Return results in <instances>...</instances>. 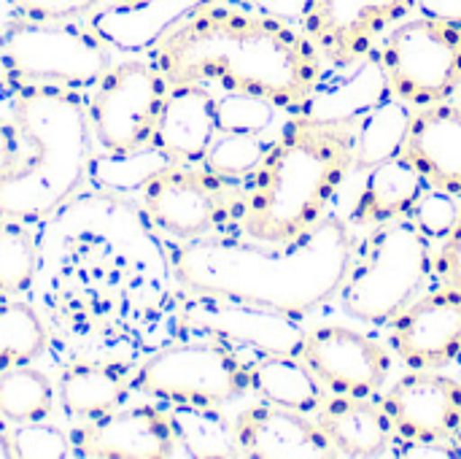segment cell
<instances>
[{"label":"cell","instance_id":"9c48e42d","mask_svg":"<svg viewBox=\"0 0 461 459\" xmlns=\"http://www.w3.org/2000/svg\"><path fill=\"white\" fill-rule=\"evenodd\" d=\"M138 192L154 227L176 241L232 235L246 206V181L176 162L151 173Z\"/></svg>","mask_w":461,"mask_h":459},{"label":"cell","instance_id":"cb8c5ba5","mask_svg":"<svg viewBox=\"0 0 461 459\" xmlns=\"http://www.w3.org/2000/svg\"><path fill=\"white\" fill-rule=\"evenodd\" d=\"M429 184L424 176L402 157H392L367 170L359 200L348 216L354 227H378L384 222L411 216V208L424 195Z\"/></svg>","mask_w":461,"mask_h":459},{"label":"cell","instance_id":"d590c367","mask_svg":"<svg viewBox=\"0 0 461 459\" xmlns=\"http://www.w3.org/2000/svg\"><path fill=\"white\" fill-rule=\"evenodd\" d=\"M11 5L22 19L76 22V19H89L103 5V0H11Z\"/></svg>","mask_w":461,"mask_h":459},{"label":"cell","instance_id":"484cf974","mask_svg":"<svg viewBox=\"0 0 461 459\" xmlns=\"http://www.w3.org/2000/svg\"><path fill=\"white\" fill-rule=\"evenodd\" d=\"M386 97H392V89H389L378 54L373 51L365 62L354 65L351 76L335 84L327 81L316 92L305 114L319 116V119H332V122H357Z\"/></svg>","mask_w":461,"mask_h":459},{"label":"cell","instance_id":"d4e9b609","mask_svg":"<svg viewBox=\"0 0 461 459\" xmlns=\"http://www.w3.org/2000/svg\"><path fill=\"white\" fill-rule=\"evenodd\" d=\"M249 392L262 403L316 414L330 392L300 360V354H259L249 363Z\"/></svg>","mask_w":461,"mask_h":459},{"label":"cell","instance_id":"7402d4cb","mask_svg":"<svg viewBox=\"0 0 461 459\" xmlns=\"http://www.w3.org/2000/svg\"><path fill=\"white\" fill-rule=\"evenodd\" d=\"M208 0H140L135 5H100L89 27L119 51H149L176 22Z\"/></svg>","mask_w":461,"mask_h":459},{"label":"cell","instance_id":"e575fe53","mask_svg":"<svg viewBox=\"0 0 461 459\" xmlns=\"http://www.w3.org/2000/svg\"><path fill=\"white\" fill-rule=\"evenodd\" d=\"M459 214L461 208L459 203H456V195L443 192V189H435V187H427L424 195L411 208V219L432 241H443L454 230V225L459 222Z\"/></svg>","mask_w":461,"mask_h":459},{"label":"cell","instance_id":"277c9868","mask_svg":"<svg viewBox=\"0 0 461 459\" xmlns=\"http://www.w3.org/2000/svg\"><path fill=\"white\" fill-rule=\"evenodd\" d=\"M351 170H357L354 122L294 114L246 181L238 235L289 243L311 233L332 214Z\"/></svg>","mask_w":461,"mask_h":459},{"label":"cell","instance_id":"b9f144b4","mask_svg":"<svg viewBox=\"0 0 461 459\" xmlns=\"http://www.w3.org/2000/svg\"><path fill=\"white\" fill-rule=\"evenodd\" d=\"M456 449H461V427H459V438H456Z\"/></svg>","mask_w":461,"mask_h":459},{"label":"cell","instance_id":"3957f363","mask_svg":"<svg viewBox=\"0 0 461 459\" xmlns=\"http://www.w3.org/2000/svg\"><path fill=\"white\" fill-rule=\"evenodd\" d=\"M354 225L338 214L289 243L243 235H205L167 243L173 279L184 292L305 317L338 298L359 249Z\"/></svg>","mask_w":461,"mask_h":459},{"label":"cell","instance_id":"ac0fdd59","mask_svg":"<svg viewBox=\"0 0 461 459\" xmlns=\"http://www.w3.org/2000/svg\"><path fill=\"white\" fill-rule=\"evenodd\" d=\"M240 457L251 459H332L340 457L311 414L273 403H257L235 417Z\"/></svg>","mask_w":461,"mask_h":459},{"label":"cell","instance_id":"7bdbcfd3","mask_svg":"<svg viewBox=\"0 0 461 459\" xmlns=\"http://www.w3.org/2000/svg\"><path fill=\"white\" fill-rule=\"evenodd\" d=\"M459 360H461V357H459Z\"/></svg>","mask_w":461,"mask_h":459},{"label":"cell","instance_id":"d6a6232c","mask_svg":"<svg viewBox=\"0 0 461 459\" xmlns=\"http://www.w3.org/2000/svg\"><path fill=\"white\" fill-rule=\"evenodd\" d=\"M276 106L259 95L249 92H227L216 97V124L219 133H240V135H265L273 127Z\"/></svg>","mask_w":461,"mask_h":459},{"label":"cell","instance_id":"52a82bcc","mask_svg":"<svg viewBox=\"0 0 461 459\" xmlns=\"http://www.w3.org/2000/svg\"><path fill=\"white\" fill-rule=\"evenodd\" d=\"M0 65L19 87L81 92L111 70V51L92 27L19 16L0 32Z\"/></svg>","mask_w":461,"mask_h":459},{"label":"cell","instance_id":"74e56055","mask_svg":"<svg viewBox=\"0 0 461 459\" xmlns=\"http://www.w3.org/2000/svg\"><path fill=\"white\" fill-rule=\"evenodd\" d=\"M235 3L254 8L259 14H267V16H276V19L292 22L297 27L305 24V16L313 5V0H235Z\"/></svg>","mask_w":461,"mask_h":459},{"label":"cell","instance_id":"f546056e","mask_svg":"<svg viewBox=\"0 0 461 459\" xmlns=\"http://www.w3.org/2000/svg\"><path fill=\"white\" fill-rule=\"evenodd\" d=\"M49 344L43 317L19 300L0 303V373L14 365H30Z\"/></svg>","mask_w":461,"mask_h":459},{"label":"cell","instance_id":"ba28073f","mask_svg":"<svg viewBox=\"0 0 461 459\" xmlns=\"http://www.w3.org/2000/svg\"><path fill=\"white\" fill-rule=\"evenodd\" d=\"M249 363L230 344L194 335L151 352L132 373L130 387L162 403L219 409L249 392Z\"/></svg>","mask_w":461,"mask_h":459},{"label":"cell","instance_id":"8d00e7d4","mask_svg":"<svg viewBox=\"0 0 461 459\" xmlns=\"http://www.w3.org/2000/svg\"><path fill=\"white\" fill-rule=\"evenodd\" d=\"M435 271L440 276V284H448L461 292V214L454 230L443 238L440 254L435 260Z\"/></svg>","mask_w":461,"mask_h":459},{"label":"cell","instance_id":"83f0119b","mask_svg":"<svg viewBox=\"0 0 461 459\" xmlns=\"http://www.w3.org/2000/svg\"><path fill=\"white\" fill-rule=\"evenodd\" d=\"M413 108L400 97H386L373 111L354 122V157L357 170H370L402 151Z\"/></svg>","mask_w":461,"mask_h":459},{"label":"cell","instance_id":"4316f807","mask_svg":"<svg viewBox=\"0 0 461 459\" xmlns=\"http://www.w3.org/2000/svg\"><path fill=\"white\" fill-rule=\"evenodd\" d=\"M167 417L178 441V449L194 459H235L240 446L235 425L216 411V406L167 403Z\"/></svg>","mask_w":461,"mask_h":459},{"label":"cell","instance_id":"44dd1931","mask_svg":"<svg viewBox=\"0 0 461 459\" xmlns=\"http://www.w3.org/2000/svg\"><path fill=\"white\" fill-rule=\"evenodd\" d=\"M313 419L340 457H381L389 454L397 441L384 403L373 398L330 395Z\"/></svg>","mask_w":461,"mask_h":459},{"label":"cell","instance_id":"8fae6325","mask_svg":"<svg viewBox=\"0 0 461 459\" xmlns=\"http://www.w3.org/2000/svg\"><path fill=\"white\" fill-rule=\"evenodd\" d=\"M167 89V78L149 60L111 65L86 103L95 143L111 154L151 146Z\"/></svg>","mask_w":461,"mask_h":459},{"label":"cell","instance_id":"7a4b0ae2","mask_svg":"<svg viewBox=\"0 0 461 459\" xmlns=\"http://www.w3.org/2000/svg\"><path fill=\"white\" fill-rule=\"evenodd\" d=\"M146 54L170 87L249 92L292 114H305L327 84V60L303 27L235 0L203 3Z\"/></svg>","mask_w":461,"mask_h":459},{"label":"cell","instance_id":"60d3db41","mask_svg":"<svg viewBox=\"0 0 461 459\" xmlns=\"http://www.w3.org/2000/svg\"><path fill=\"white\" fill-rule=\"evenodd\" d=\"M140 0H111V5H135Z\"/></svg>","mask_w":461,"mask_h":459},{"label":"cell","instance_id":"4fadbf2b","mask_svg":"<svg viewBox=\"0 0 461 459\" xmlns=\"http://www.w3.org/2000/svg\"><path fill=\"white\" fill-rule=\"evenodd\" d=\"M413 11L416 0H313L303 30L327 65L343 70L365 62Z\"/></svg>","mask_w":461,"mask_h":459},{"label":"cell","instance_id":"ffe728a7","mask_svg":"<svg viewBox=\"0 0 461 459\" xmlns=\"http://www.w3.org/2000/svg\"><path fill=\"white\" fill-rule=\"evenodd\" d=\"M216 135L213 92L203 84H173L159 111L151 146L176 165H192L203 162Z\"/></svg>","mask_w":461,"mask_h":459},{"label":"cell","instance_id":"1f68e13d","mask_svg":"<svg viewBox=\"0 0 461 459\" xmlns=\"http://www.w3.org/2000/svg\"><path fill=\"white\" fill-rule=\"evenodd\" d=\"M273 141L265 135H240V133H219L211 149L203 157V168L219 173L224 179L249 181L254 170L262 165Z\"/></svg>","mask_w":461,"mask_h":459},{"label":"cell","instance_id":"5bb4252c","mask_svg":"<svg viewBox=\"0 0 461 459\" xmlns=\"http://www.w3.org/2000/svg\"><path fill=\"white\" fill-rule=\"evenodd\" d=\"M300 360L330 395L375 398L386 390L392 376V354L384 344L346 325L305 330Z\"/></svg>","mask_w":461,"mask_h":459},{"label":"cell","instance_id":"f1b7e54d","mask_svg":"<svg viewBox=\"0 0 461 459\" xmlns=\"http://www.w3.org/2000/svg\"><path fill=\"white\" fill-rule=\"evenodd\" d=\"M57 395L46 373L30 365H14L0 373V419L8 425L41 422L54 411Z\"/></svg>","mask_w":461,"mask_h":459},{"label":"cell","instance_id":"8992f818","mask_svg":"<svg viewBox=\"0 0 461 459\" xmlns=\"http://www.w3.org/2000/svg\"><path fill=\"white\" fill-rule=\"evenodd\" d=\"M432 271V238L411 216H400L378 225L359 241L338 298L354 322L386 327L424 292Z\"/></svg>","mask_w":461,"mask_h":459},{"label":"cell","instance_id":"f35d334b","mask_svg":"<svg viewBox=\"0 0 461 459\" xmlns=\"http://www.w3.org/2000/svg\"><path fill=\"white\" fill-rule=\"evenodd\" d=\"M19 127L0 119V181L8 179L19 162H22V143H19Z\"/></svg>","mask_w":461,"mask_h":459},{"label":"cell","instance_id":"e0dca14e","mask_svg":"<svg viewBox=\"0 0 461 459\" xmlns=\"http://www.w3.org/2000/svg\"><path fill=\"white\" fill-rule=\"evenodd\" d=\"M70 441L76 457L89 459H167L178 452L167 409L159 406H122L76 427Z\"/></svg>","mask_w":461,"mask_h":459},{"label":"cell","instance_id":"5b68a950","mask_svg":"<svg viewBox=\"0 0 461 459\" xmlns=\"http://www.w3.org/2000/svg\"><path fill=\"white\" fill-rule=\"evenodd\" d=\"M14 122L30 151L0 181V216L41 222L89 181L95 160L89 106L73 89L19 87Z\"/></svg>","mask_w":461,"mask_h":459},{"label":"cell","instance_id":"6da1fadb","mask_svg":"<svg viewBox=\"0 0 461 459\" xmlns=\"http://www.w3.org/2000/svg\"><path fill=\"white\" fill-rule=\"evenodd\" d=\"M81 195L41 219L46 235L38 241L62 249L57 260L65 287L49 298L51 319L65 335L103 349V363H130L140 344L135 319L149 314L154 271L170 265L167 243L143 211L116 192Z\"/></svg>","mask_w":461,"mask_h":459},{"label":"cell","instance_id":"836d02e7","mask_svg":"<svg viewBox=\"0 0 461 459\" xmlns=\"http://www.w3.org/2000/svg\"><path fill=\"white\" fill-rule=\"evenodd\" d=\"M8 454L14 459L76 457L70 433H65L57 425H49L46 419L8 425Z\"/></svg>","mask_w":461,"mask_h":459},{"label":"cell","instance_id":"9a60e30c","mask_svg":"<svg viewBox=\"0 0 461 459\" xmlns=\"http://www.w3.org/2000/svg\"><path fill=\"white\" fill-rule=\"evenodd\" d=\"M397 430L413 446H456L461 427V381L440 371H411L381 392Z\"/></svg>","mask_w":461,"mask_h":459},{"label":"cell","instance_id":"ab89813d","mask_svg":"<svg viewBox=\"0 0 461 459\" xmlns=\"http://www.w3.org/2000/svg\"><path fill=\"white\" fill-rule=\"evenodd\" d=\"M416 11L429 19L461 24V0H416Z\"/></svg>","mask_w":461,"mask_h":459},{"label":"cell","instance_id":"4dcf8cb0","mask_svg":"<svg viewBox=\"0 0 461 459\" xmlns=\"http://www.w3.org/2000/svg\"><path fill=\"white\" fill-rule=\"evenodd\" d=\"M38 273V235L22 219L0 222V298L27 292Z\"/></svg>","mask_w":461,"mask_h":459},{"label":"cell","instance_id":"603a6c76","mask_svg":"<svg viewBox=\"0 0 461 459\" xmlns=\"http://www.w3.org/2000/svg\"><path fill=\"white\" fill-rule=\"evenodd\" d=\"M130 373L119 363L76 360L70 363L57 384L59 403L68 417L89 422L122 409L132 392Z\"/></svg>","mask_w":461,"mask_h":459},{"label":"cell","instance_id":"2e32d148","mask_svg":"<svg viewBox=\"0 0 461 459\" xmlns=\"http://www.w3.org/2000/svg\"><path fill=\"white\" fill-rule=\"evenodd\" d=\"M389 346L411 371H443L461 357V292L440 284L389 325Z\"/></svg>","mask_w":461,"mask_h":459},{"label":"cell","instance_id":"7c38bea8","mask_svg":"<svg viewBox=\"0 0 461 459\" xmlns=\"http://www.w3.org/2000/svg\"><path fill=\"white\" fill-rule=\"evenodd\" d=\"M176 319L192 335L216 338L238 352L251 349L257 354H300L305 335L294 317L192 292H184L178 300Z\"/></svg>","mask_w":461,"mask_h":459},{"label":"cell","instance_id":"30bf717a","mask_svg":"<svg viewBox=\"0 0 461 459\" xmlns=\"http://www.w3.org/2000/svg\"><path fill=\"white\" fill-rule=\"evenodd\" d=\"M375 54L392 95L411 108L448 103L461 89V24L429 16L405 19Z\"/></svg>","mask_w":461,"mask_h":459},{"label":"cell","instance_id":"d6986e66","mask_svg":"<svg viewBox=\"0 0 461 459\" xmlns=\"http://www.w3.org/2000/svg\"><path fill=\"white\" fill-rule=\"evenodd\" d=\"M400 154L429 187L461 197V106L413 108Z\"/></svg>","mask_w":461,"mask_h":459}]
</instances>
